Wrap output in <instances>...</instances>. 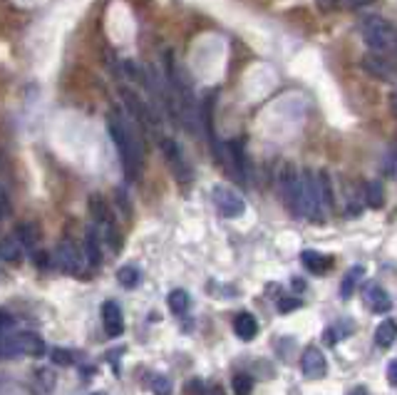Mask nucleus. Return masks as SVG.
<instances>
[{
	"label": "nucleus",
	"mask_w": 397,
	"mask_h": 395,
	"mask_svg": "<svg viewBox=\"0 0 397 395\" xmlns=\"http://www.w3.org/2000/svg\"><path fill=\"white\" fill-rule=\"evenodd\" d=\"M33 259H35V266L37 268L50 266V254H48V251H33Z\"/></svg>",
	"instance_id": "473e14b6"
},
{
	"label": "nucleus",
	"mask_w": 397,
	"mask_h": 395,
	"mask_svg": "<svg viewBox=\"0 0 397 395\" xmlns=\"http://www.w3.org/2000/svg\"><path fill=\"white\" fill-rule=\"evenodd\" d=\"M278 194L283 204L290 212V217L301 219L303 217V194H301V174L290 162H283L278 167Z\"/></svg>",
	"instance_id": "7ed1b4c3"
},
{
	"label": "nucleus",
	"mask_w": 397,
	"mask_h": 395,
	"mask_svg": "<svg viewBox=\"0 0 397 395\" xmlns=\"http://www.w3.org/2000/svg\"><path fill=\"white\" fill-rule=\"evenodd\" d=\"M120 95H122V100H124V104H127V110H129V115H132L134 122L139 125V129L149 132V129L157 127V115L151 112L149 104L142 102V98H139L137 92H132L129 87H120Z\"/></svg>",
	"instance_id": "6e6552de"
},
{
	"label": "nucleus",
	"mask_w": 397,
	"mask_h": 395,
	"mask_svg": "<svg viewBox=\"0 0 397 395\" xmlns=\"http://www.w3.org/2000/svg\"><path fill=\"white\" fill-rule=\"evenodd\" d=\"M159 149H162L164 159H167V165H169V169H172V174H174L176 182L192 184L194 169H192V165H189L187 154L181 152V147L176 145L172 137H162V140H159Z\"/></svg>",
	"instance_id": "423d86ee"
},
{
	"label": "nucleus",
	"mask_w": 397,
	"mask_h": 395,
	"mask_svg": "<svg viewBox=\"0 0 397 395\" xmlns=\"http://www.w3.org/2000/svg\"><path fill=\"white\" fill-rule=\"evenodd\" d=\"M362 40H365L367 48H373L378 55L382 53H390L395 48V28L392 23L382 18H370L362 25Z\"/></svg>",
	"instance_id": "39448f33"
},
{
	"label": "nucleus",
	"mask_w": 397,
	"mask_h": 395,
	"mask_svg": "<svg viewBox=\"0 0 397 395\" xmlns=\"http://www.w3.org/2000/svg\"><path fill=\"white\" fill-rule=\"evenodd\" d=\"M301 194H303V217L311 221H323V201L318 194V184H315V172L306 169L301 174Z\"/></svg>",
	"instance_id": "0eeeda50"
},
{
	"label": "nucleus",
	"mask_w": 397,
	"mask_h": 395,
	"mask_svg": "<svg viewBox=\"0 0 397 395\" xmlns=\"http://www.w3.org/2000/svg\"><path fill=\"white\" fill-rule=\"evenodd\" d=\"M15 346H18V353L20 356H30V358H40L42 353H45V343L37 333L33 331H20L15 333Z\"/></svg>",
	"instance_id": "2eb2a0df"
},
{
	"label": "nucleus",
	"mask_w": 397,
	"mask_h": 395,
	"mask_svg": "<svg viewBox=\"0 0 397 395\" xmlns=\"http://www.w3.org/2000/svg\"><path fill=\"white\" fill-rule=\"evenodd\" d=\"M23 246L15 237H3L0 239V261L10 264V266H18L23 261Z\"/></svg>",
	"instance_id": "6ab92c4d"
},
{
	"label": "nucleus",
	"mask_w": 397,
	"mask_h": 395,
	"mask_svg": "<svg viewBox=\"0 0 397 395\" xmlns=\"http://www.w3.org/2000/svg\"><path fill=\"white\" fill-rule=\"evenodd\" d=\"M395 338H397V331H395V321H382L375 329V343H378L380 348H390L392 343H395Z\"/></svg>",
	"instance_id": "5701e85b"
},
{
	"label": "nucleus",
	"mask_w": 397,
	"mask_h": 395,
	"mask_svg": "<svg viewBox=\"0 0 397 395\" xmlns=\"http://www.w3.org/2000/svg\"><path fill=\"white\" fill-rule=\"evenodd\" d=\"M231 390H234V395H251L253 393V380L248 376H234V380H231Z\"/></svg>",
	"instance_id": "bb28decb"
},
{
	"label": "nucleus",
	"mask_w": 397,
	"mask_h": 395,
	"mask_svg": "<svg viewBox=\"0 0 397 395\" xmlns=\"http://www.w3.org/2000/svg\"><path fill=\"white\" fill-rule=\"evenodd\" d=\"M164 80H167L172 98L176 104V115H179V127H184L187 132L196 134L198 125V102L194 95V85L189 75L184 73V67L176 65L174 53H164Z\"/></svg>",
	"instance_id": "f257e3e1"
},
{
	"label": "nucleus",
	"mask_w": 397,
	"mask_h": 395,
	"mask_svg": "<svg viewBox=\"0 0 397 395\" xmlns=\"http://www.w3.org/2000/svg\"><path fill=\"white\" fill-rule=\"evenodd\" d=\"M315 184H318V194H320V201H323V209L325 212H335V192H333L331 174L325 169L315 172Z\"/></svg>",
	"instance_id": "a211bd4d"
},
{
	"label": "nucleus",
	"mask_w": 397,
	"mask_h": 395,
	"mask_svg": "<svg viewBox=\"0 0 397 395\" xmlns=\"http://www.w3.org/2000/svg\"><path fill=\"white\" fill-rule=\"evenodd\" d=\"M53 363H57V365H70V363H73V356H70V351L55 348V351H53Z\"/></svg>",
	"instance_id": "c85d7f7f"
},
{
	"label": "nucleus",
	"mask_w": 397,
	"mask_h": 395,
	"mask_svg": "<svg viewBox=\"0 0 397 395\" xmlns=\"http://www.w3.org/2000/svg\"><path fill=\"white\" fill-rule=\"evenodd\" d=\"M82 261H84V254L80 251V246L73 241V239H62L55 249V264L67 271V274H75L80 276L82 274Z\"/></svg>",
	"instance_id": "9d476101"
},
{
	"label": "nucleus",
	"mask_w": 397,
	"mask_h": 395,
	"mask_svg": "<svg viewBox=\"0 0 397 395\" xmlns=\"http://www.w3.org/2000/svg\"><path fill=\"white\" fill-rule=\"evenodd\" d=\"M365 279V268L362 266H353V268H348L345 271V276H343V281H340V298L343 301H348L353 293L360 288V281Z\"/></svg>",
	"instance_id": "aec40b11"
},
{
	"label": "nucleus",
	"mask_w": 397,
	"mask_h": 395,
	"mask_svg": "<svg viewBox=\"0 0 397 395\" xmlns=\"http://www.w3.org/2000/svg\"><path fill=\"white\" fill-rule=\"evenodd\" d=\"M365 201L370 209H380L385 204V189L380 182H367L365 187Z\"/></svg>",
	"instance_id": "b1692460"
},
{
	"label": "nucleus",
	"mask_w": 397,
	"mask_h": 395,
	"mask_svg": "<svg viewBox=\"0 0 397 395\" xmlns=\"http://www.w3.org/2000/svg\"><path fill=\"white\" fill-rule=\"evenodd\" d=\"M362 304L370 313H387L392 309V298L390 293L378 284H367L362 288Z\"/></svg>",
	"instance_id": "9b49d317"
},
{
	"label": "nucleus",
	"mask_w": 397,
	"mask_h": 395,
	"mask_svg": "<svg viewBox=\"0 0 397 395\" xmlns=\"http://www.w3.org/2000/svg\"><path fill=\"white\" fill-rule=\"evenodd\" d=\"M8 214H10V207H8V199H6V194H3V192H0V219H3V217H8Z\"/></svg>",
	"instance_id": "f704fd0d"
},
{
	"label": "nucleus",
	"mask_w": 397,
	"mask_h": 395,
	"mask_svg": "<svg viewBox=\"0 0 397 395\" xmlns=\"http://www.w3.org/2000/svg\"><path fill=\"white\" fill-rule=\"evenodd\" d=\"M214 390H216V393H214V395H223V393H221V388H219V385H216V388H214Z\"/></svg>",
	"instance_id": "e433bc0d"
},
{
	"label": "nucleus",
	"mask_w": 397,
	"mask_h": 395,
	"mask_svg": "<svg viewBox=\"0 0 397 395\" xmlns=\"http://www.w3.org/2000/svg\"><path fill=\"white\" fill-rule=\"evenodd\" d=\"M167 304H169V309L174 311V313H184V311L189 309V304H192V301H189V293H187V291L176 288V291L169 293Z\"/></svg>",
	"instance_id": "393cba45"
},
{
	"label": "nucleus",
	"mask_w": 397,
	"mask_h": 395,
	"mask_svg": "<svg viewBox=\"0 0 397 395\" xmlns=\"http://www.w3.org/2000/svg\"><path fill=\"white\" fill-rule=\"evenodd\" d=\"M295 309H301V298H288V296L278 298V311L281 313H290Z\"/></svg>",
	"instance_id": "cd10ccee"
},
{
	"label": "nucleus",
	"mask_w": 397,
	"mask_h": 395,
	"mask_svg": "<svg viewBox=\"0 0 397 395\" xmlns=\"http://www.w3.org/2000/svg\"><path fill=\"white\" fill-rule=\"evenodd\" d=\"M211 196H214V204H216L219 214L226 217V219H236V217H241V214L246 212V201L241 199V194H236L231 187L216 184L214 192H211Z\"/></svg>",
	"instance_id": "1a4fd4ad"
},
{
	"label": "nucleus",
	"mask_w": 397,
	"mask_h": 395,
	"mask_svg": "<svg viewBox=\"0 0 397 395\" xmlns=\"http://www.w3.org/2000/svg\"><path fill=\"white\" fill-rule=\"evenodd\" d=\"M12 326H15V318H12L8 311L0 309V333H8V331H12Z\"/></svg>",
	"instance_id": "c756f323"
},
{
	"label": "nucleus",
	"mask_w": 397,
	"mask_h": 395,
	"mask_svg": "<svg viewBox=\"0 0 397 395\" xmlns=\"http://www.w3.org/2000/svg\"><path fill=\"white\" fill-rule=\"evenodd\" d=\"M154 393L172 395V380H169V378H157V380H154Z\"/></svg>",
	"instance_id": "7c9ffc66"
},
{
	"label": "nucleus",
	"mask_w": 397,
	"mask_h": 395,
	"mask_svg": "<svg viewBox=\"0 0 397 395\" xmlns=\"http://www.w3.org/2000/svg\"><path fill=\"white\" fill-rule=\"evenodd\" d=\"M301 264L311 271V274H328L333 266V259L331 256H323L320 251H313V249H306L301 251Z\"/></svg>",
	"instance_id": "dca6fc26"
},
{
	"label": "nucleus",
	"mask_w": 397,
	"mask_h": 395,
	"mask_svg": "<svg viewBox=\"0 0 397 395\" xmlns=\"http://www.w3.org/2000/svg\"><path fill=\"white\" fill-rule=\"evenodd\" d=\"M102 323L109 338H117L124 331V318H122V309L117 301H104L102 304Z\"/></svg>",
	"instance_id": "4468645a"
},
{
	"label": "nucleus",
	"mask_w": 397,
	"mask_h": 395,
	"mask_svg": "<svg viewBox=\"0 0 397 395\" xmlns=\"http://www.w3.org/2000/svg\"><path fill=\"white\" fill-rule=\"evenodd\" d=\"M301 365H303V376H306L308 380H320V378L325 376V371H328V360H325L323 351H318V348H308V351L303 353Z\"/></svg>",
	"instance_id": "ddd939ff"
},
{
	"label": "nucleus",
	"mask_w": 397,
	"mask_h": 395,
	"mask_svg": "<svg viewBox=\"0 0 397 395\" xmlns=\"http://www.w3.org/2000/svg\"><path fill=\"white\" fill-rule=\"evenodd\" d=\"M15 239L20 241L23 249H35L37 239H40V231H37L35 224L25 221V224H18V229H15Z\"/></svg>",
	"instance_id": "4be33fe9"
},
{
	"label": "nucleus",
	"mask_w": 397,
	"mask_h": 395,
	"mask_svg": "<svg viewBox=\"0 0 397 395\" xmlns=\"http://www.w3.org/2000/svg\"><path fill=\"white\" fill-rule=\"evenodd\" d=\"M90 214H92V221H95V231L100 234L102 244H109V249H115V251L120 249V231H117L115 217L109 212L107 201L100 194L90 196Z\"/></svg>",
	"instance_id": "20e7f679"
},
{
	"label": "nucleus",
	"mask_w": 397,
	"mask_h": 395,
	"mask_svg": "<svg viewBox=\"0 0 397 395\" xmlns=\"http://www.w3.org/2000/svg\"><path fill=\"white\" fill-rule=\"evenodd\" d=\"M360 67L370 75V77L380 80V82H392V77H395V67H392V62L385 60L382 55H365L360 60Z\"/></svg>",
	"instance_id": "f8f14e48"
},
{
	"label": "nucleus",
	"mask_w": 397,
	"mask_h": 395,
	"mask_svg": "<svg viewBox=\"0 0 397 395\" xmlns=\"http://www.w3.org/2000/svg\"><path fill=\"white\" fill-rule=\"evenodd\" d=\"M117 281H120L122 286H127V288H134V286L139 284V271L134 266H122L120 271H117Z\"/></svg>",
	"instance_id": "a878e982"
},
{
	"label": "nucleus",
	"mask_w": 397,
	"mask_h": 395,
	"mask_svg": "<svg viewBox=\"0 0 397 395\" xmlns=\"http://www.w3.org/2000/svg\"><path fill=\"white\" fill-rule=\"evenodd\" d=\"M345 3L353 8H360V6H367V3H373V0H345Z\"/></svg>",
	"instance_id": "c9c22d12"
},
{
	"label": "nucleus",
	"mask_w": 397,
	"mask_h": 395,
	"mask_svg": "<svg viewBox=\"0 0 397 395\" xmlns=\"http://www.w3.org/2000/svg\"><path fill=\"white\" fill-rule=\"evenodd\" d=\"M107 127L112 134V142L117 147V154L122 159V167H124V174L129 182H134L142 169V145H139L134 129L127 125V120L122 117V112L112 110L107 115Z\"/></svg>",
	"instance_id": "f03ea898"
},
{
	"label": "nucleus",
	"mask_w": 397,
	"mask_h": 395,
	"mask_svg": "<svg viewBox=\"0 0 397 395\" xmlns=\"http://www.w3.org/2000/svg\"><path fill=\"white\" fill-rule=\"evenodd\" d=\"M395 360H390V363H387V383L390 385H395L397 383V376H395Z\"/></svg>",
	"instance_id": "72a5a7b5"
},
{
	"label": "nucleus",
	"mask_w": 397,
	"mask_h": 395,
	"mask_svg": "<svg viewBox=\"0 0 397 395\" xmlns=\"http://www.w3.org/2000/svg\"><path fill=\"white\" fill-rule=\"evenodd\" d=\"M385 176H395V147L387 149V157H385Z\"/></svg>",
	"instance_id": "2f4dec72"
},
{
	"label": "nucleus",
	"mask_w": 397,
	"mask_h": 395,
	"mask_svg": "<svg viewBox=\"0 0 397 395\" xmlns=\"http://www.w3.org/2000/svg\"><path fill=\"white\" fill-rule=\"evenodd\" d=\"M234 331L241 340H253L256 333H259V321H256L248 311H243V313H239V316L234 318Z\"/></svg>",
	"instance_id": "412c9836"
},
{
	"label": "nucleus",
	"mask_w": 397,
	"mask_h": 395,
	"mask_svg": "<svg viewBox=\"0 0 397 395\" xmlns=\"http://www.w3.org/2000/svg\"><path fill=\"white\" fill-rule=\"evenodd\" d=\"M82 254L87 256V264H90L92 268H97L100 264H102V239H100V234L95 231V226L87 229V234H84Z\"/></svg>",
	"instance_id": "f3484780"
}]
</instances>
